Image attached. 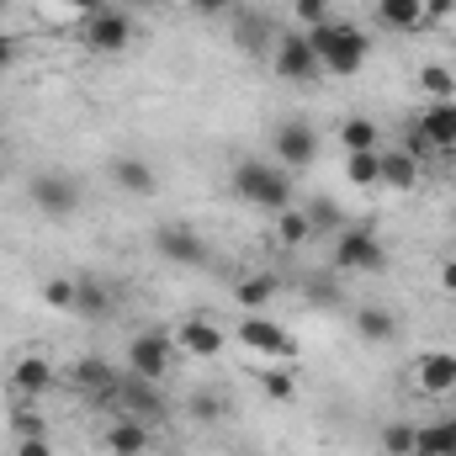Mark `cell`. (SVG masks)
<instances>
[{
	"label": "cell",
	"mask_w": 456,
	"mask_h": 456,
	"mask_svg": "<svg viewBox=\"0 0 456 456\" xmlns=\"http://www.w3.org/2000/svg\"><path fill=\"white\" fill-rule=\"evenodd\" d=\"M303 213H308L314 239H335V233L350 224V218H345V208L335 202V197H324V191H319V197H308V202H303Z\"/></svg>",
	"instance_id": "24"
},
{
	"label": "cell",
	"mask_w": 456,
	"mask_h": 456,
	"mask_svg": "<svg viewBox=\"0 0 456 456\" xmlns=\"http://www.w3.org/2000/svg\"><path fill=\"white\" fill-rule=\"evenodd\" d=\"M228 191H233L239 202L260 208V213H281V208H292L297 181H292V170H281L276 159H239L233 175H228Z\"/></svg>",
	"instance_id": "2"
},
{
	"label": "cell",
	"mask_w": 456,
	"mask_h": 456,
	"mask_svg": "<svg viewBox=\"0 0 456 456\" xmlns=\"http://www.w3.org/2000/svg\"><path fill=\"white\" fill-rule=\"evenodd\" d=\"M340 276V271H335ZM335 276H308V303L314 308H340V281Z\"/></svg>",
	"instance_id": "35"
},
{
	"label": "cell",
	"mask_w": 456,
	"mask_h": 456,
	"mask_svg": "<svg viewBox=\"0 0 456 456\" xmlns=\"http://www.w3.org/2000/svg\"><path fill=\"white\" fill-rule=\"evenodd\" d=\"M340 143H345V154L382 149V127H377L371 117H345V122H340Z\"/></svg>",
	"instance_id": "29"
},
{
	"label": "cell",
	"mask_w": 456,
	"mask_h": 456,
	"mask_svg": "<svg viewBox=\"0 0 456 456\" xmlns=\"http://www.w3.org/2000/svg\"><path fill=\"white\" fill-rule=\"evenodd\" d=\"M107 181H112L122 197H154L159 191V170L143 154H117L112 165H107Z\"/></svg>",
	"instance_id": "12"
},
{
	"label": "cell",
	"mask_w": 456,
	"mask_h": 456,
	"mask_svg": "<svg viewBox=\"0 0 456 456\" xmlns=\"http://www.w3.org/2000/svg\"><path fill=\"white\" fill-rule=\"evenodd\" d=\"M69 377H75V382H80V387H86L96 403H112L117 387H122V371H117L112 361H102V355H80Z\"/></svg>",
	"instance_id": "15"
},
{
	"label": "cell",
	"mask_w": 456,
	"mask_h": 456,
	"mask_svg": "<svg viewBox=\"0 0 456 456\" xmlns=\"http://www.w3.org/2000/svg\"><path fill=\"white\" fill-rule=\"evenodd\" d=\"M43 303L59 314H75V276H48L43 281Z\"/></svg>",
	"instance_id": "34"
},
{
	"label": "cell",
	"mask_w": 456,
	"mask_h": 456,
	"mask_svg": "<svg viewBox=\"0 0 456 456\" xmlns=\"http://www.w3.org/2000/svg\"><path fill=\"white\" fill-rule=\"evenodd\" d=\"M102 446L112 456H154V436H149V425L143 419H117V425H107V436H102Z\"/></svg>",
	"instance_id": "19"
},
{
	"label": "cell",
	"mask_w": 456,
	"mask_h": 456,
	"mask_svg": "<svg viewBox=\"0 0 456 456\" xmlns=\"http://www.w3.org/2000/svg\"><path fill=\"white\" fill-rule=\"evenodd\" d=\"M27 202H32L43 218L64 224V218H75V213H80V202H86V186H80L69 170H37V175L27 181Z\"/></svg>",
	"instance_id": "4"
},
{
	"label": "cell",
	"mask_w": 456,
	"mask_h": 456,
	"mask_svg": "<svg viewBox=\"0 0 456 456\" xmlns=\"http://www.w3.org/2000/svg\"><path fill=\"white\" fill-rule=\"evenodd\" d=\"M292 16L303 21V32L308 27H324L330 21V0H292Z\"/></svg>",
	"instance_id": "37"
},
{
	"label": "cell",
	"mask_w": 456,
	"mask_h": 456,
	"mask_svg": "<svg viewBox=\"0 0 456 456\" xmlns=\"http://www.w3.org/2000/svg\"><path fill=\"white\" fill-rule=\"evenodd\" d=\"M53 382H59V371L43 355H21L11 366V398H43V393H53Z\"/></svg>",
	"instance_id": "18"
},
{
	"label": "cell",
	"mask_w": 456,
	"mask_h": 456,
	"mask_svg": "<svg viewBox=\"0 0 456 456\" xmlns=\"http://www.w3.org/2000/svg\"><path fill=\"white\" fill-rule=\"evenodd\" d=\"M112 403L127 409V419H143V425H154L159 414H165V393H159V382H143V377H122V387H117Z\"/></svg>",
	"instance_id": "14"
},
{
	"label": "cell",
	"mask_w": 456,
	"mask_h": 456,
	"mask_svg": "<svg viewBox=\"0 0 456 456\" xmlns=\"http://www.w3.org/2000/svg\"><path fill=\"white\" fill-rule=\"evenodd\" d=\"M255 382H260V393H265V398H276V403H292V398H297V382H292L287 371H276V366L255 371Z\"/></svg>",
	"instance_id": "33"
},
{
	"label": "cell",
	"mask_w": 456,
	"mask_h": 456,
	"mask_svg": "<svg viewBox=\"0 0 456 456\" xmlns=\"http://www.w3.org/2000/svg\"><path fill=\"white\" fill-rule=\"evenodd\" d=\"M271 69H276V80H287V86H314V80L324 75L319 59H314V48H308V32H276Z\"/></svg>",
	"instance_id": "6"
},
{
	"label": "cell",
	"mask_w": 456,
	"mask_h": 456,
	"mask_svg": "<svg viewBox=\"0 0 456 456\" xmlns=\"http://www.w3.org/2000/svg\"><path fill=\"white\" fill-rule=\"evenodd\" d=\"M233 340L244 345V350H255V355H271V361L297 355V340H292L276 319H265V314H244V319H239V330H233Z\"/></svg>",
	"instance_id": "10"
},
{
	"label": "cell",
	"mask_w": 456,
	"mask_h": 456,
	"mask_svg": "<svg viewBox=\"0 0 456 456\" xmlns=\"http://www.w3.org/2000/svg\"><path fill=\"white\" fill-rule=\"evenodd\" d=\"M154 255L170 260V265H186V271H202V265L213 260L208 239H202L191 224H159L154 228Z\"/></svg>",
	"instance_id": "7"
},
{
	"label": "cell",
	"mask_w": 456,
	"mask_h": 456,
	"mask_svg": "<svg viewBox=\"0 0 456 456\" xmlns=\"http://www.w3.org/2000/svg\"><path fill=\"white\" fill-rule=\"evenodd\" d=\"M377 27L382 32H419L425 27V0H377Z\"/></svg>",
	"instance_id": "23"
},
{
	"label": "cell",
	"mask_w": 456,
	"mask_h": 456,
	"mask_svg": "<svg viewBox=\"0 0 456 456\" xmlns=\"http://www.w3.org/2000/svg\"><path fill=\"white\" fill-rule=\"evenodd\" d=\"M170 366H175V340H170V335L143 330V335L127 340V371H133V377H143V382H165Z\"/></svg>",
	"instance_id": "8"
},
{
	"label": "cell",
	"mask_w": 456,
	"mask_h": 456,
	"mask_svg": "<svg viewBox=\"0 0 456 456\" xmlns=\"http://www.w3.org/2000/svg\"><path fill=\"white\" fill-rule=\"evenodd\" d=\"M414 387L425 398H452L456 393V355L452 350H425L414 361Z\"/></svg>",
	"instance_id": "13"
},
{
	"label": "cell",
	"mask_w": 456,
	"mask_h": 456,
	"mask_svg": "<svg viewBox=\"0 0 456 456\" xmlns=\"http://www.w3.org/2000/svg\"><path fill=\"white\" fill-rule=\"evenodd\" d=\"M271 159L281 165V170H308L314 159H319V133H314V122L308 117H287V122H276L271 127Z\"/></svg>",
	"instance_id": "5"
},
{
	"label": "cell",
	"mask_w": 456,
	"mask_h": 456,
	"mask_svg": "<svg viewBox=\"0 0 456 456\" xmlns=\"http://www.w3.org/2000/svg\"><path fill=\"white\" fill-rule=\"evenodd\" d=\"M377 159H382V191H414L419 175H425V165L409 149H398V143H382Z\"/></svg>",
	"instance_id": "17"
},
{
	"label": "cell",
	"mask_w": 456,
	"mask_h": 456,
	"mask_svg": "<svg viewBox=\"0 0 456 456\" xmlns=\"http://www.w3.org/2000/svg\"><path fill=\"white\" fill-rule=\"evenodd\" d=\"M446 170H452V175H456V143H452V149H446Z\"/></svg>",
	"instance_id": "44"
},
{
	"label": "cell",
	"mask_w": 456,
	"mask_h": 456,
	"mask_svg": "<svg viewBox=\"0 0 456 456\" xmlns=\"http://www.w3.org/2000/svg\"><path fill=\"white\" fill-rule=\"evenodd\" d=\"M414 441H419V425H409V419H393V425H382V436H377L382 456H414Z\"/></svg>",
	"instance_id": "30"
},
{
	"label": "cell",
	"mask_w": 456,
	"mask_h": 456,
	"mask_svg": "<svg viewBox=\"0 0 456 456\" xmlns=\"http://www.w3.org/2000/svg\"><path fill=\"white\" fill-rule=\"evenodd\" d=\"M11 456H53V446H48V436H16Z\"/></svg>",
	"instance_id": "39"
},
{
	"label": "cell",
	"mask_w": 456,
	"mask_h": 456,
	"mask_svg": "<svg viewBox=\"0 0 456 456\" xmlns=\"http://www.w3.org/2000/svg\"><path fill=\"white\" fill-rule=\"evenodd\" d=\"M80 37H86V48L91 53H122L127 43H133V11H117V5H102V11H91L86 16V27H80Z\"/></svg>",
	"instance_id": "9"
},
{
	"label": "cell",
	"mask_w": 456,
	"mask_h": 456,
	"mask_svg": "<svg viewBox=\"0 0 456 456\" xmlns=\"http://www.w3.org/2000/svg\"><path fill=\"white\" fill-rule=\"evenodd\" d=\"M308 48H314V59H319V69L324 75H335V80H350V75H361V64L371 59V37L355 27V21H324V27H308Z\"/></svg>",
	"instance_id": "1"
},
{
	"label": "cell",
	"mask_w": 456,
	"mask_h": 456,
	"mask_svg": "<svg viewBox=\"0 0 456 456\" xmlns=\"http://www.w3.org/2000/svg\"><path fill=\"white\" fill-rule=\"evenodd\" d=\"M456 0H425V27H441V21H452Z\"/></svg>",
	"instance_id": "40"
},
{
	"label": "cell",
	"mask_w": 456,
	"mask_h": 456,
	"mask_svg": "<svg viewBox=\"0 0 456 456\" xmlns=\"http://www.w3.org/2000/svg\"><path fill=\"white\" fill-rule=\"evenodd\" d=\"M414 122H419V133H425L441 154L456 143V102H430V107L414 117Z\"/></svg>",
	"instance_id": "21"
},
{
	"label": "cell",
	"mask_w": 456,
	"mask_h": 456,
	"mask_svg": "<svg viewBox=\"0 0 456 456\" xmlns=\"http://www.w3.org/2000/svg\"><path fill=\"white\" fill-rule=\"evenodd\" d=\"M419 91H425L430 102H456V75L446 64H425V69H419Z\"/></svg>",
	"instance_id": "31"
},
{
	"label": "cell",
	"mask_w": 456,
	"mask_h": 456,
	"mask_svg": "<svg viewBox=\"0 0 456 456\" xmlns=\"http://www.w3.org/2000/svg\"><path fill=\"white\" fill-rule=\"evenodd\" d=\"M398 149H409L419 165H436V159H441V149H436V143L419 133V122H409V133H403V143H398Z\"/></svg>",
	"instance_id": "36"
},
{
	"label": "cell",
	"mask_w": 456,
	"mask_h": 456,
	"mask_svg": "<svg viewBox=\"0 0 456 456\" xmlns=\"http://www.w3.org/2000/svg\"><path fill=\"white\" fill-rule=\"evenodd\" d=\"M441 292H452L456 297V255L452 260H441Z\"/></svg>",
	"instance_id": "41"
},
{
	"label": "cell",
	"mask_w": 456,
	"mask_h": 456,
	"mask_svg": "<svg viewBox=\"0 0 456 456\" xmlns=\"http://www.w3.org/2000/svg\"><path fill=\"white\" fill-rule=\"evenodd\" d=\"M233 43H239L249 59H271V48H276L271 16H265V11H239V16H233Z\"/></svg>",
	"instance_id": "16"
},
{
	"label": "cell",
	"mask_w": 456,
	"mask_h": 456,
	"mask_svg": "<svg viewBox=\"0 0 456 456\" xmlns=\"http://www.w3.org/2000/svg\"><path fill=\"white\" fill-rule=\"evenodd\" d=\"M159 456H186V452H159Z\"/></svg>",
	"instance_id": "45"
},
{
	"label": "cell",
	"mask_w": 456,
	"mask_h": 456,
	"mask_svg": "<svg viewBox=\"0 0 456 456\" xmlns=\"http://www.w3.org/2000/svg\"><path fill=\"white\" fill-rule=\"evenodd\" d=\"M414 456H456V414L436 419V425H419Z\"/></svg>",
	"instance_id": "26"
},
{
	"label": "cell",
	"mask_w": 456,
	"mask_h": 456,
	"mask_svg": "<svg viewBox=\"0 0 456 456\" xmlns=\"http://www.w3.org/2000/svg\"><path fill=\"white\" fill-rule=\"evenodd\" d=\"M64 5H69V11H80V16H91V11H102L107 0H64Z\"/></svg>",
	"instance_id": "43"
},
{
	"label": "cell",
	"mask_w": 456,
	"mask_h": 456,
	"mask_svg": "<svg viewBox=\"0 0 456 456\" xmlns=\"http://www.w3.org/2000/svg\"><path fill=\"white\" fill-rule=\"evenodd\" d=\"M382 149H361V154H345V181L361 186V191H382Z\"/></svg>",
	"instance_id": "27"
},
{
	"label": "cell",
	"mask_w": 456,
	"mask_h": 456,
	"mask_svg": "<svg viewBox=\"0 0 456 456\" xmlns=\"http://www.w3.org/2000/svg\"><path fill=\"white\" fill-rule=\"evenodd\" d=\"M186 414H191L197 425H218V419L228 414V398H218V393H208V387H202V393H191V398H186Z\"/></svg>",
	"instance_id": "32"
},
{
	"label": "cell",
	"mask_w": 456,
	"mask_h": 456,
	"mask_svg": "<svg viewBox=\"0 0 456 456\" xmlns=\"http://www.w3.org/2000/svg\"><path fill=\"white\" fill-rule=\"evenodd\" d=\"M330 265H335V271H361V276H377V271H387V244L377 239V228H371V224H345L340 233H335Z\"/></svg>",
	"instance_id": "3"
},
{
	"label": "cell",
	"mask_w": 456,
	"mask_h": 456,
	"mask_svg": "<svg viewBox=\"0 0 456 456\" xmlns=\"http://www.w3.org/2000/svg\"><path fill=\"white\" fill-rule=\"evenodd\" d=\"M350 319H355V335H361L366 345L398 340V314H393V308H377V303H366V308H355Z\"/></svg>",
	"instance_id": "22"
},
{
	"label": "cell",
	"mask_w": 456,
	"mask_h": 456,
	"mask_svg": "<svg viewBox=\"0 0 456 456\" xmlns=\"http://www.w3.org/2000/svg\"><path fill=\"white\" fill-rule=\"evenodd\" d=\"M170 340H175V350H186V355H197V361H213V355H224L228 335L208 319V314H186Z\"/></svg>",
	"instance_id": "11"
},
{
	"label": "cell",
	"mask_w": 456,
	"mask_h": 456,
	"mask_svg": "<svg viewBox=\"0 0 456 456\" xmlns=\"http://www.w3.org/2000/svg\"><path fill=\"white\" fill-rule=\"evenodd\" d=\"M281 292V276L276 271H249V276H239L233 281V303L244 308V314H260V308H271V297Z\"/></svg>",
	"instance_id": "20"
},
{
	"label": "cell",
	"mask_w": 456,
	"mask_h": 456,
	"mask_svg": "<svg viewBox=\"0 0 456 456\" xmlns=\"http://www.w3.org/2000/svg\"><path fill=\"white\" fill-rule=\"evenodd\" d=\"M75 314L80 319H107L112 314V292L102 276H75Z\"/></svg>",
	"instance_id": "25"
},
{
	"label": "cell",
	"mask_w": 456,
	"mask_h": 456,
	"mask_svg": "<svg viewBox=\"0 0 456 456\" xmlns=\"http://www.w3.org/2000/svg\"><path fill=\"white\" fill-rule=\"evenodd\" d=\"M271 218H276L271 233H276L281 249H303V244L314 239V228H308V213H303V208H281V213H271Z\"/></svg>",
	"instance_id": "28"
},
{
	"label": "cell",
	"mask_w": 456,
	"mask_h": 456,
	"mask_svg": "<svg viewBox=\"0 0 456 456\" xmlns=\"http://www.w3.org/2000/svg\"><path fill=\"white\" fill-rule=\"evenodd\" d=\"M21 53H27V37H16V32H0V75H5V69L21 59Z\"/></svg>",
	"instance_id": "38"
},
{
	"label": "cell",
	"mask_w": 456,
	"mask_h": 456,
	"mask_svg": "<svg viewBox=\"0 0 456 456\" xmlns=\"http://www.w3.org/2000/svg\"><path fill=\"white\" fill-rule=\"evenodd\" d=\"M186 5H197V11H208V16H218V11L233 5V0H186Z\"/></svg>",
	"instance_id": "42"
}]
</instances>
